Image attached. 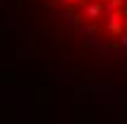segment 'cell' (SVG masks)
Returning <instances> with one entry per match:
<instances>
[{"label":"cell","instance_id":"obj_1","mask_svg":"<svg viewBox=\"0 0 127 124\" xmlns=\"http://www.w3.org/2000/svg\"><path fill=\"white\" fill-rule=\"evenodd\" d=\"M14 50L84 93L127 96V0H7Z\"/></svg>","mask_w":127,"mask_h":124}]
</instances>
